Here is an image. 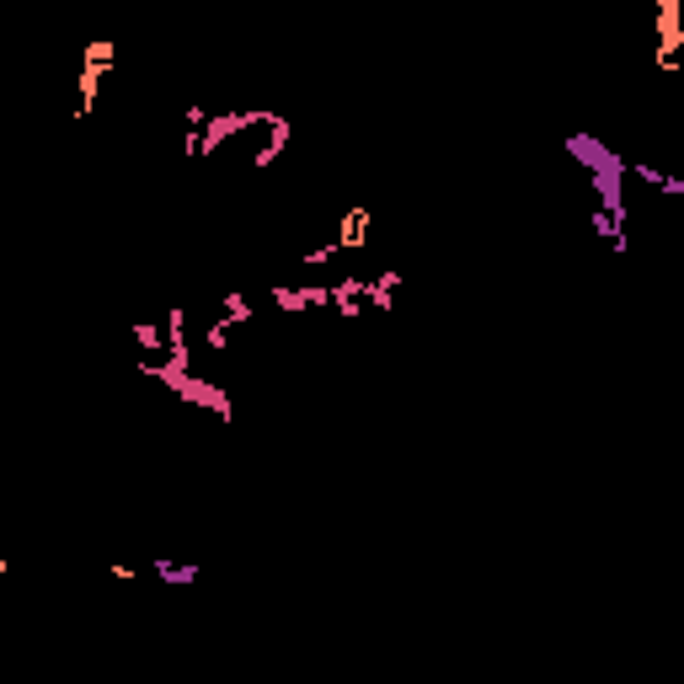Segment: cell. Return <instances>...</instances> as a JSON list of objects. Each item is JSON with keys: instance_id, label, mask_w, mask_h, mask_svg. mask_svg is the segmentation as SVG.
<instances>
[{"instance_id": "cell-2", "label": "cell", "mask_w": 684, "mask_h": 684, "mask_svg": "<svg viewBox=\"0 0 684 684\" xmlns=\"http://www.w3.org/2000/svg\"><path fill=\"white\" fill-rule=\"evenodd\" d=\"M139 375H150V380L171 385V396H182V401H193V407L214 412L220 423H230V417H236V407H230V396H225V385L198 380L193 369H177V364H155V359H145V364H139Z\"/></svg>"}, {"instance_id": "cell-8", "label": "cell", "mask_w": 684, "mask_h": 684, "mask_svg": "<svg viewBox=\"0 0 684 684\" xmlns=\"http://www.w3.org/2000/svg\"><path fill=\"white\" fill-rule=\"evenodd\" d=\"M204 342L214 353H225L230 348V321H209V332H204Z\"/></svg>"}, {"instance_id": "cell-5", "label": "cell", "mask_w": 684, "mask_h": 684, "mask_svg": "<svg viewBox=\"0 0 684 684\" xmlns=\"http://www.w3.org/2000/svg\"><path fill=\"white\" fill-rule=\"evenodd\" d=\"M626 171H636V177H642L647 188H658V193H668V198H679V193H684V177H663V171H658V166H647V161H642V166H626Z\"/></svg>"}, {"instance_id": "cell-3", "label": "cell", "mask_w": 684, "mask_h": 684, "mask_svg": "<svg viewBox=\"0 0 684 684\" xmlns=\"http://www.w3.org/2000/svg\"><path fill=\"white\" fill-rule=\"evenodd\" d=\"M150 572H155L161 583H171V588H193L198 578H204V567H198V562H171V556H155Z\"/></svg>"}, {"instance_id": "cell-7", "label": "cell", "mask_w": 684, "mask_h": 684, "mask_svg": "<svg viewBox=\"0 0 684 684\" xmlns=\"http://www.w3.org/2000/svg\"><path fill=\"white\" fill-rule=\"evenodd\" d=\"M134 342H139L145 353H161V348H166V332H161L155 321H139V326H134Z\"/></svg>"}, {"instance_id": "cell-6", "label": "cell", "mask_w": 684, "mask_h": 684, "mask_svg": "<svg viewBox=\"0 0 684 684\" xmlns=\"http://www.w3.org/2000/svg\"><path fill=\"white\" fill-rule=\"evenodd\" d=\"M220 310H225L220 321H230V326H236V321H252V316H257V305L246 300V294H225V300H220Z\"/></svg>"}, {"instance_id": "cell-9", "label": "cell", "mask_w": 684, "mask_h": 684, "mask_svg": "<svg viewBox=\"0 0 684 684\" xmlns=\"http://www.w3.org/2000/svg\"><path fill=\"white\" fill-rule=\"evenodd\" d=\"M6 572H11V562H6V556H0V578H6Z\"/></svg>"}, {"instance_id": "cell-4", "label": "cell", "mask_w": 684, "mask_h": 684, "mask_svg": "<svg viewBox=\"0 0 684 684\" xmlns=\"http://www.w3.org/2000/svg\"><path fill=\"white\" fill-rule=\"evenodd\" d=\"M401 289V273H380V278H364V300L369 305H380V310H391V294Z\"/></svg>"}, {"instance_id": "cell-1", "label": "cell", "mask_w": 684, "mask_h": 684, "mask_svg": "<svg viewBox=\"0 0 684 684\" xmlns=\"http://www.w3.org/2000/svg\"><path fill=\"white\" fill-rule=\"evenodd\" d=\"M567 155L588 171V182H594V193H599V209L626 220V166H631L626 155L610 150L599 134H588V129L567 134Z\"/></svg>"}]
</instances>
